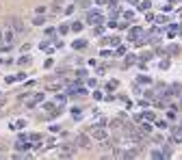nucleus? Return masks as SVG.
<instances>
[{
	"label": "nucleus",
	"mask_w": 182,
	"mask_h": 160,
	"mask_svg": "<svg viewBox=\"0 0 182 160\" xmlns=\"http://www.w3.org/2000/svg\"><path fill=\"white\" fill-rule=\"evenodd\" d=\"M89 134H91V138H95V141L106 138V119H102V121L95 124V126H91V128H89Z\"/></svg>",
	"instance_id": "obj_1"
},
{
	"label": "nucleus",
	"mask_w": 182,
	"mask_h": 160,
	"mask_svg": "<svg viewBox=\"0 0 182 160\" xmlns=\"http://www.w3.org/2000/svg\"><path fill=\"white\" fill-rule=\"evenodd\" d=\"M74 145L80 147V149H89V147H91V138H89L87 134H78L76 141H74Z\"/></svg>",
	"instance_id": "obj_2"
},
{
	"label": "nucleus",
	"mask_w": 182,
	"mask_h": 160,
	"mask_svg": "<svg viewBox=\"0 0 182 160\" xmlns=\"http://www.w3.org/2000/svg\"><path fill=\"white\" fill-rule=\"evenodd\" d=\"M87 22L89 24H100V22H104V15L100 11H89L87 13Z\"/></svg>",
	"instance_id": "obj_3"
},
{
	"label": "nucleus",
	"mask_w": 182,
	"mask_h": 160,
	"mask_svg": "<svg viewBox=\"0 0 182 160\" xmlns=\"http://www.w3.org/2000/svg\"><path fill=\"white\" fill-rule=\"evenodd\" d=\"M41 100H43V93H37V95H33L28 102H26V106H28V108H35V104H39Z\"/></svg>",
	"instance_id": "obj_4"
},
{
	"label": "nucleus",
	"mask_w": 182,
	"mask_h": 160,
	"mask_svg": "<svg viewBox=\"0 0 182 160\" xmlns=\"http://www.w3.org/2000/svg\"><path fill=\"white\" fill-rule=\"evenodd\" d=\"M11 28H13L15 33H24V24L20 20H11Z\"/></svg>",
	"instance_id": "obj_5"
},
{
	"label": "nucleus",
	"mask_w": 182,
	"mask_h": 160,
	"mask_svg": "<svg viewBox=\"0 0 182 160\" xmlns=\"http://www.w3.org/2000/svg\"><path fill=\"white\" fill-rule=\"evenodd\" d=\"M102 43H108V45H117V43H122L119 41V37H104Z\"/></svg>",
	"instance_id": "obj_6"
},
{
	"label": "nucleus",
	"mask_w": 182,
	"mask_h": 160,
	"mask_svg": "<svg viewBox=\"0 0 182 160\" xmlns=\"http://www.w3.org/2000/svg\"><path fill=\"white\" fill-rule=\"evenodd\" d=\"M61 156H63V158L74 156V147H72V145H69V147H63V149H61Z\"/></svg>",
	"instance_id": "obj_7"
},
{
	"label": "nucleus",
	"mask_w": 182,
	"mask_h": 160,
	"mask_svg": "<svg viewBox=\"0 0 182 160\" xmlns=\"http://www.w3.org/2000/svg\"><path fill=\"white\" fill-rule=\"evenodd\" d=\"M139 130H141V132H143L145 136H148V134L152 132V126H150V124H141V126H139Z\"/></svg>",
	"instance_id": "obj_8"
},
{
	"label": "nucleus",
	"mask_w": 182,
	"mask_h": 160,
	"mask_svg": "<svg viewBox=\"0 0 182 160\" xmlns=\"http://www.w3.org/2000/svg\"><path fill=\"white\" fill-rule=\"evenodd\" d=\"M85 45H87V41H85V39H76V41H74V48H76V50H83Z\"/></svg>",
	"instance_id": "obj_9"
},
{
	"label": "nucleus",
	"mask_w": 182,
	"mask_h": 160,
	"mask_svg": "<svg viewBox=\"0 0 182 160\" xmlns=\"http://www.w3.org/2000/svg\"><path fill=\"white\" fill-rule=\"evenodd\" d=\"M139 35H141V28H132V31H130V41H134Z\"/></svg>",
	"instance_id": "obj_10"
},
{
	"label": "nucleus",
	"mask_w": 182,
	"mask_h": 160,
	"mask_svg": "<svg viewBox=\"0 0 182 160\" xmlns=\"http://www.w3.org/2000/svg\"><path fill=\"white\" fill-rule=\"evenodd\" d=\"M72 31H74V33H80V31H83V22H74V24H72Z\"/></svg>",
	"instance_id": "obj_11"
},
{
	"label": "nucleus",
	"mask_w": 182,
	"mask_h": 160,
	"mask_svg": "<svg viewBox=\"0 0 182 160\" xmlns=\"http://www.w3.org/2000/svg\"><path fill=\"white\" fill-rule=\"evenodd\" d=\"M17 63H20L22 67H26V65H31V56H22V59L17 61Z\"/></svg>",
	"instance_id": "obj_12"
},
{
	"label": "nucleus",
	"mask_w": 182,
	"mask_h": 160,
	"mask_svg": "<svg viewBox=\"0 0 182 160\" xmlns=\"http://www.w3.org/2000/svg\"><path fill=\"white\" fill-rule=\"evenodd\" d=\"M134 61H136V56H134V54H128V56H126V67H128V65H132Z\"/></svg>",
	"instance_id": "obj_13"
},
{
	"label": "nucleus",
	"mask_w": 182,
	"mask_h": 160,
	"mask_svg": "<svg viewBox=\"0 0 182 160\" xmlns=\"http://www.w3.org/2000/svg\"><path fill=\"white\" fill-rule=\"evenodd\" d=\"M54 104H57V106H63V104H65V95H57V100H54Z\"/></svg>",
	"instance_id": "obj_14"
},
{
	"label": "nucleus",
	"mask_w": 182,
	"mask_h": 160,
	"mask_svg": "<svg viewBox=\"0 0 182 160\" xmlns=\"http://www.w3.org/2000/svg\"><path fill=\"white\" fill-rule=\"evenodd\" d=\"M174 138L176 141H182V128H176L174 130Z\"/></svg>",
	"instance_id": "obj_15"
},
{
	"label": "nucleus",
	"mask_w": 182,
	"mask_h": 160,
	"mask_svg": "<svg viewBox=\"0 0 182 160\" xmlns=\"http://www.w3.org/2000/svg\"><path fill=\"white\" fill-rule=\"evenodd\" d=\"M2 39H4L7 43H11V41H13V33H4V35H2Z\"/></svg>",
	"instance_id": "obj_16"
},
{
	"label": "nucleus",
	"mask_w": 182,
	"mask_h": 160,
	"mask_svg": "<svg viewBox=\"0 0 182 160\" xmlns=\"http://www.w3.org/2000/svg\"><path fill=\"white\" fill-rule=\"evenodd\" d=\"M152 158H154V160H160V158H165V154H160V152L154 149V152H152Z\"/></svg>",
	"instance_id": "obj_17"
},
{
	"label": "nucleus",
	"mask_w": 182,
	"mask_h": 160,
	"mask_svg": "<svg viewBox=\"0 0 182 160\" xmlns=\"http://www.w3.org/2000/svg\"><path fill=\"white\" fill-rule=\"evenodd\" d=\"M111 126H113V128H119V126H122V117H119V119H113Z\"/></svg>",
	"instance_id": "obj_18"
},
{
	"label": "nucleus",
	"mask_w": 182,
	"mask_h": 160,
	"mask_svg": "<svg viewBox=\"0 0 182 160\" xmlns=\"http://www.w3.org/2000/svg\"><path fill=\"white\" fill-rule=\"evenodd\" d=\"M178 31H180V28H178V26H171V28H169V35H171V37H174V35H176Z\"/></svg>",
	"instance_id": "obj_19"
},
{
	"label": "nucleus",
	"mask_w": 182,
	"mask_h": 160,
	"mask_svg": "<svg viewBox=\"0 0 182 160\" xmlns=\"http://www.w3.org/2000/svg\"><path fill=\"white\" fill-rule=\"evenodd\" d=\"M139 9H141V11H148V9H150V2H148V0H145V2H143V4H141Z\"/></svg>",
	"instance_id": "obj_20"
},
{
	"label": "nucleus",
	"mask_w": 182,
	"mask_h": 160,
	"mask_svg": "<svg viewBox=\"0 0 182 160\" xmlns=\"http://www.w3.org/2000/svg\"><path fill=\"white\" fill-rule=\"evenodd\" d=\"M169 52H171V54H178V52H180V48H178V45H171Z\"/></svg>",
	"instance_id": "obj_21"
},
{
	"label": "nucleus",
	"mask_w": 182,
	"mask_h": 160,
	"mask_svg": "<svg viewBox=\"0 0 182 160\" xmlns=\"http://www.w3.org/2000/svg\"><path fill=\"white\" fill-rule=\"evenodd\" d=\"M145 119H148V121H154V112H145V115H143Z\"/></svg>",
	"instance_id": "obj_22"
},
{
	"label": "nucleus",
	"mask_w": 182,
	"mask_h": 160,
	"mask_svg": "<svg viewBox=\"0 0 182 160\" xmlns=\"http://www.w3.org/2000/svg\"><path fill=\"white\" fill-rule=\"evenodd\" d=\"M67 31H69V26H61V28H59V33H61V35H65Z\"/></svg>",
	"instance_id": "obj_23"
},
{
	"label": "nucleus",
	"mask_w": 182,
	"mask_h": 160,
	"mask_svg": "<svg viewBox=\"0 0 182 160\" xmlns=\"http://www.w3.org/2000/svg\"><path fill=\"white\" fill-rule=\"evenodd\" d=\"M160 67H163V69H167V67H169V61H167V59H165V61H160Z\"/></svg>",
	"instance_id": "obj_24"
},
{
	"label": "nucleus",
	"mask_w": 182,
	"mask_h": 160,
	"mask_svg": "<svg viewBox=\"0 0 182 160\" xmlns=\"http://www.w3.org/2000/svg\"><path fill=\"white\" fill-rule=\"evenodd\" d=\"M0 41H2V33H0Z\"/></svg>",
	"instance_id": "obj_25"
}]
</instances>
